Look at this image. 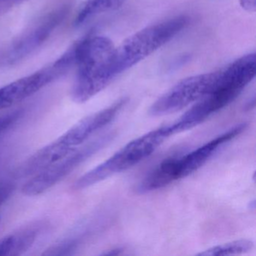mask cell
Masks as SVG:
<instances>
[{
    "label": "cell",
    "instance_id": "5bb4252c",
    "mask_svg": "<svg viewBox=\"0 0 256 256\" xmlns=\"http://www.w3.org/2000/svg\"><path fill=\"white\" fill-rule=\"evenodd\" d=\"M76 248V244L72 241H66L52 246L43 253L44 256H66L73 254V251Z\"/></svg>",
    "mask_w": 256,
    "mask_h": 256
},
{
    "label": "cell",
    "instance_id": "3957f363",
    "mask_svg": "<svg viewBox=\"0 0 256 256\" xmlns=\"http://www.w3.org/2000/svg\"><path fill=\"white\" fill-rule=\"evenodd\" d=\"M246 127V124H238L185 155L164 160L139 182V188L150 192L186 178L202 168L222 146L240 134Z\"/></svg>",
    "mask_w": 256,
    "mask_h": 256
},
{
    "label": "cell",
    "instance_id": "e0dca14e",
    "mask_svg": "<svg viewBox=\"0 0 256 256\" xmlns=\"http://www.w3.org/2000/svg\"><path fill=\"white\" fill-rule=\"evenodd\" d=\"M241 6L248 12H254L256 8V0H240Z\"/></svg>",
    "mask_w": 256,
    "mask_h": 256
},
{
    "label": "cell",
    "instance_id": "9a60e30c",
    "mask_svg": "<svg viewBox=\"0 0 256 256\" xmlns=\"http://www.w3.org/2000/svg\"><path fill=\"white\" fill-rule=\"evenodd\" d=\"M23 110H16L0 116V134L12 126L23 114Z\"/></svg>",
    "mask_w": 256,
    "mask_h": 256
},
{
    "label": "cell",
    "instance_id": "d6986e66",
    "mask_svg": "<svg viewBox=\"0 0 256 256\" xmlns=\"http://www.w3.org/2000/svg\"><path fill=\"white\" fill-rule=\"evenodd\" d=\"M122 250L121 248H114V250H108V252L103 253L104 256H116V254H122Z\"/></svg>",
    "mask_w": 256,
    "mask_h": 256
},
{
    "label": "cell",
    "instance_id": "ac0fdd59",
    "mask_svg": "<svg viewBox=\"0 0 256 256\" xmlns=\"http://www.w3.org/2000/svg\"><path fill=\"white\" fill-rule=\"evenodd\" d=\"M23 1L24 0H0V10L12 6Z\"/></svg>",
    "mask_w": 256,
    "mask_h": 256
},
{
    "label": "cell",
    "instance_id": "9c48e42d",
    "mask_svg": "<svg viewBox=\"0 0 256 256\" xmlns=\"http://www.w3.org/2000/svg\"><path fill=\"white\" fill-rule=\"evenodd\" d=\"M126 98L120 100L100 112L80 120L64 134L55 140L58 146L66 154L94 136L115 119L126 103Z\"/></svg>",
    "mask_w": 256,
    "mask_h": 256
},
{
    "label": "cell",
    "instance_id": "ba28073f",
    "mask_svg": "<svg viewBox=\"0 0 256 256\" xmlns=\"http://www.w3.org/2000/svg\"><path fill=\"white\" fill-rule=\"evenodd\" d=\"M220 73V70L182 79L151 106L150 114L152 116L170 114L197 102L210 92Z\"/></svg>",
    "mask_w": 256,
    "mask_h": 256
},
{
    "label": "cell",
    "instance_id": "277c9868",
    "mask_svg": "<svg viewBox=\"0 0 256 256\" xmlns=\"http://www.w3.org/2000/svg\"><path fill=\"white\" fill-rule=\"evenodd\" d=\"M178 133L173 122L131 140L106 161L80 176L74 184V190L88 188L116 174L131 168L150 156L164 140Z\"/></svg>",
    "mask_w": 256,
    "mask_h": 256
},
{
    "label": "cell",
    "instance_id": "5b68a950",
    "mask_svg": "<svg viewBox=\"0 0 256 256\" xmlns=\"http://www.w3.org/2000/svg\"><path fill=\"white\" fill-rule=\"evenodd\" d=\"M190 23V18L178 16L151 25L132 35L115 48L116 76L126 71L173 40Z\"/></svg>",
    "mask_w": 256,
    "mask_h": 256
},
{
    "label": "cell",
    "instance_id": "7c38bea8",
    "mask_svg": "<svg viewBox=\"0 0 256 256\" xmlns=\"http://www.w3.org/2000/svg\"><path fill=\"white\" fill-rule=\"evenodd\" d=\"M126 0H86L76 19V24L84 23L91 18L119 8Z\"/></svg>",
    "mask_w": 256,
    "mask_h": 256
},
{
    "label": "cell",
    "instance_id": "2e32d148",
    "mask_svg": "<svg viewBox=\"0 0 256 256\" xmlns=\"http://www.w3.org/2000/svg\"><path fill=\"white\" fill-rule=\"evenodd\" d=\"M14 188V184L11 181L0 180V206L8 200Z\"/></svg>",
    "mask_w": 256,
    "mask_h": 256
},
{
    "label": "cell",
    "instance_id": "8fae6325",
    "mask_svg": "<svg viewBox=\"0 0 256 256\" xmlns=\"http://www.w3.org/2000/svg\"><path fill=\"white\" fill-rule=\"evenodd\" d=\"M40 232V226H32L0 239V256H20L35 242Z\"/></svg>",
    "mask_w": 256,
    "mask_h": 256
},
{
    "label": "cell",
    "instance_id": "52a82bcc",
    "mask_svg": "<svg viewBox=\"0 0 256 256\" xmlns=\"http://www.w3.org/2000/svg\"><path fill=\"white\" fill-rule=\"evenodd\" d=\"M114 137V133H106L80 148L74 149L68 155L36 174L34 178L30 180L22 188L24 194L30 196H38L47 191L104 148L112 142Z\"/></svg>",
    "mask_w": 256,
    "mask_h": 256
},
{
    "label": "cell",
    "instance_id": "7a4b0ae2",
    "mask_svg": "<svg viewBox=\"0 0 256 256\" xmlns=\"http://www.w3.org/2000/svg\"><path fill=\"white\" fill-rule=\"evenodd\" d=\"M256 54H248L220 70L216 83L175 122L179 132L191 130L234 101L256 76Z\"/></svg>",
    "mask_w": 256,
    "mask_h": 256
},
{
    "label": "cell",
    "instance_id": "6da1fadb",
    "mask_svg": "<svg viewBox=\"0 0 256 256\" xmlns=\"http://www.w3.org/2000/svg\"><path fill=\"white\" fill-rule=\"evenodd\" d=\"M115 48L106 36H88L76 43V78L72 97L82 104L106 89L116 77Z\"/></svg>",
    "mask_w": 256,
    "mask_h": 256
},
{
    "label": "cell",
    "instance_id": "4fadbf2b",
    "mask_svg": "<svg viewBox=\"0 0 256 256\" xmlns=\"http://www.w3.org/2000/svg\"><path fill=\"white\" fill-rule=\"evenodd\" d=\"M253 242L248 240H239L216 246L197 254L198 256H230L248 252L252 248Z\"/></svg>",
    "mask_w": 256,
    "mask_h": 256
},
{
    "label": "cell",
    "instance_id": "8992f818",
    "mask_svg": "<svg viewBox=\"0 0 256 256\" xmlns=\"http://www.w3.org/2000/svg\"><path fill=\"white\" fill-rule=\"evenodd\" d=\"M74 64L76 46L73 44L59 59L47 66L0 88V110L32 96L66 74Z\"/></svg>",
    "mask_w": 256,
    "mask_h": 256
},
{
    "label": "cell",
    "instance_id": "30bf717a",
    "mask_svg": "<svg viewBox=\"0 0 256 256\" xmlns=\"http://www.w3.org/2000/svg\"><path fill=\"white\" fill-rule=\"evenodd\" d=\"M66 14V10H58L50 13L36 26L31 28L10 48L5 56V62L14 64L38 48L59 26Z\"/></svg>",
    "mask_w": 256,
    "mask_h": 256
}]
</instances>
